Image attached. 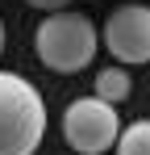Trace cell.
Here are the masks:
<instances>
[{
  "mask_svg": "<svg viewBox=\"0 0 150 155\" xmlns=\"http://www.w3.org/2000/svg\"><path fill=\"white\" fill-rule=\"evenodd\" d=\"M46 134L42 92L17 71H0V155H33Z\"/></svg>",
  "mask_w": 150,
  "mask_h": 155,
  "instance_id": "1",
  "label": "cell"
},
{
  "mask_svg": "<svg viewBox=\"0 0 150 155\" xmlns=\"http://www.w3.org/2000/svg\"><path fill=\"white\" fill-rule=\"evenodd\" d=\"M129 92H133V80H129V71L125 67H104V71H96V101H104V105H117L121 101H129Z\"/></svg>",
  "mask_w": 150,
  "mask_h": 155,
  "instance_id": "5",
  "label": "cell"
},
{
  "mask_svg": "<svg viewBox=\"0 0 150 155\" xmlns=\"http://www.w3.org/2000/svg\"><path fill=\"white\" fill-rule=\"evenodd\" d=\"M33 46H38V59L50 71L71 76L96 59V25L83 13L58 8V13H46V21L33 29Z\"/></svg>",
  "mask_w": 150,
  "mask_h": 155,
  "instance_id": "2",
  "label": "cell"
},
{
  "mask_svg": "<svg viewBox=\"0 0 150 155\" xmlns=\"http://www.w3.org/2000/svg\"><path fill=\"white\" fill-rule=\"evenodd\" d=\"M117 134H121L117 109L96 101V97H79L63 113V138L71 143L75 155H104L117 143Z\"/></svg>",
  "mask_w": 150,
  "mask_h": 155,
  "instance_id": "3",
  "label": "cell"
},
{
  "mask_svg": "<svg viewBox=\"0 0 150 155\" xmlns=\"http://www.w3.org/2000/svg\"><path fill=\"white\" fill-rule=\"evenodd\" d=\"M117 155H150V117H138L117 134Z\"/></svg>",
  "mask_w": 150,
  "mask_h": 155,
  "instance_id": "6",
  "label": "cell"
},
{
  "mask_svg": "<svg viewBox=\"0 0 150 155\" xmlns=\"http://www.w3.org/2000/svg\"><path fill=\"white\" fill-rule=\"evenodd\" d=\"M25 4H33V8H42V13H58V8H67L71 0H25Z\"/></svg>",
  "mask_w": 150,
  "mask_h": 155,
  "instance_id": "7",
  "label": "cell"
},
{
  "mask_svg": "<svg viewBox=\"0 0 150 155\" xmlns=\"http://www.w3.org/2000/svg\"><path fill=\"white\" fill-rule=\"evenodd\" d=\"M104 46L117 63H150V4H121L104 21Z\"/></svg>",
  "mask_w": 150,
  "mask_h": 155,
  "instance_id": "4",
  "label": "cell"
},
{
  "mask_svg": "<svg viewBox=\"0 0 150 155\" xmlns=\"http://www.w3.org/2000/svg\"><path fill=\"white\" fill-rule=\"evenodd\" d=\"M0 51H4V21H0Z\"/></svg>",
  "mask_w": 150,
  "mask_h": 155,
  "instance_id": "8",
  "label": "cell"
}]
</instances>
